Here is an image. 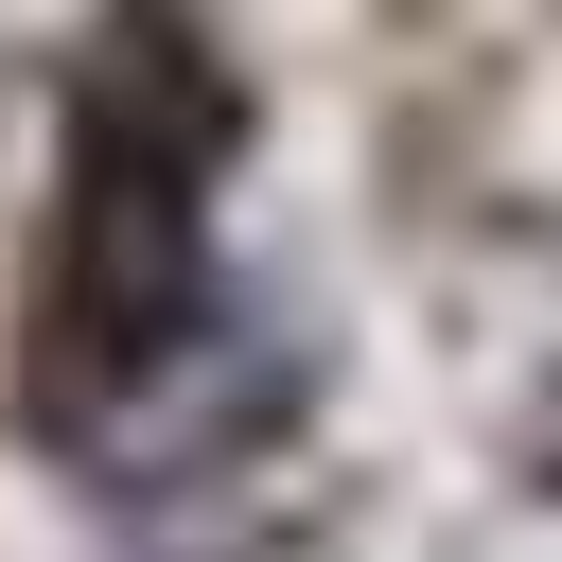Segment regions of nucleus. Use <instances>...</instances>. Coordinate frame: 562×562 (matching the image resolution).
I'll return each instance as SVG.
<instances>
[{
	"mask_svg": "<svg viewBox=\"0 0 562 562\" xmlns=\"http://www.w3.org/2000/svg\"><path fill=\"white\" fill-rule=\"evenodd\" d=\"M246 158V70L211 53L193 0H105L70 53V123H53V211H35V281H18V422L53 457L123 439L193 351H211V281H228V193Z\"/></svg>",
	"mask_w": 562,
	"mask_h": 562,
	"instance_id": "obj_1",
	"label": "nucleus"
},
{
	"mask_svg": "<svg viewBox=\"0 0 562 562\" xmlns=\"http://www.w3.org/2000/svg\"><path fill=\"white\" fill-rule=\"evenodd\" d=\"M544 457H562V404H544Z\"/></svg>",
	"mask_w": 562,
	"mask_h": 562,
	"instance_id": "obj_2",
	"label": "nucleus"
}]
</instances>
